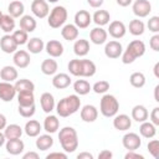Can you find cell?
Segmentation results:
<instances>
[{
  "label": "cell",
  "instance_id": "obj_1",
  "mask_svg": "<svg viewBox=\"0 0 159 159\" xmlns=\"http://www.w3.org/2000/svg\"><path fill=\"white\" fill-rule=\"evenodd\" d=\"M81 107V99L77 94H70L62 99H60V102L56 104V112L60 117L66 118L70 117L72 114H75Z\"/></svg>",
  "mask_w": 159,
  "mask_h": 159
},
{
  "label": "cell",
  "instance_id": "obj_2",
  "mask_svg": "<svg viewBox=\"0 0 159 159\" xmlns=\"http://www.w3.org/2000/svg\"><path fill=\"white\" fill-rule=\"evenodd\" d=\"M58 140L66 153H73L78 148L77 132L72 127H63L58 133Z\"/></svg>",
  "mask_w": 159,
  "mask_h": 159
},
{
  "label": "cell",
  "instance_id": "obj_3",
  "mask_svg": "<svg viewBox=\"0 0 159 159\" xmlns=\"http://www.w3.org/2000/svg\"><path fill=\"white\" fill-rule=\"evenodd\" d=\"M145 53V45L140 40H133L128 43L125 51L122 52V62L124 65L133 63L138 57H142Z\"/></svg>",
  "mask_w": 159,
  "mask_h": 159
},
{
  "label": "cell",
  "instance_id": "obj_4",
  "mask_svg": "<svg viewBox=\"0 0 159 159\" xmlns=\"http://www.w3.org/2000/svg\"><path fill=\"white\" fill-rule=\"evenodd\" d=\"M119 102L113 94H104L99 102V111L102 116L107 118H112L118 113Z\"/></svg>",
  "mask_w": 159,
  "mask_h": 159
},
{
  "label": "cell",
  "instance_id": "obj_5",
  "mask_svg": "<svg viewBox=\"0 0 159 159\" xmlns=\"http://www.w3.org/2000/svg\"><path fill=\"white\" fill-rule=\"evenodd\" d=\"M67 16H68V14H67V10L65 6H61V5L55 6L51 10V12L48 14V20H47L48 26L52 29H58V27L63 26L67 20Z\"/></svg>",
  "mask_w": 159,
  "mask_h": 159
},
{
  "label": "cell",
  "instance_id": "obj_6",
  "mask_svg": "<svg viewBox=\"0 0 159 159\" xmlns=\"http://www.w3.org/2000/svg\"><path fill=\"white\" fill-rule=\"evenodd\" d=\"M122 144L127 150H137L142 145V139L137 133H125L122 138Z\"/></svg>",
  "mask_w": 159,
  "mask_h": 159
},
{
  "label": "cell",
  "instance_id": "obj_7",
  "mask_svg": "<svg viewBox=\"0 0 159 159\" xmlns=\"http://www.w3.org/2000/svg\"><path fill=\"white\" fill-rule=\"evenodd\" d=\"M31 11L39 19H45L50 14V7L46 0H34L31 2Z\"/></svg>",
  "mask_w": 159,
  "mask_h": 159
},
{
  "label": "cell",
  "instance_id": "obj_8",
  "mask_svg": "<svg viewBox=\"0 0 159 159\" xmlns=\"http://www.w3.org/2000/svg\"><path fill=\"white\" fill-rule=\"evenodd\" d=\"M132 10L137 17H147L152 11V5L148 0H135L133 2Z\"/></svg>",
  "mask_w": 159,
  "mask_h": 159
},
{
  "label": "cell",
  "instance_id": "obj_9",
  "mask_svg": "<svg viewBox=\"0 0 159 159\" xmlns=\"http://www.w3.org/2000/svg\"><path fill=\"white\" fill-rule=\"evenodd\" d=\"M16 96V89L11 82H0V99L4 102H11Z\"/></svg>",
  "mask_w": 159,
  "mask_h": 159
},
{
  "label": "cell",
  "instance_id": "obj_10",
  "mask_svg": "<svg viewBox=\"0 0 159 159\" xmlns=\"http://www.w3.org/2000/svg\"><path fill=\"white\" fill-rule=\"evenodd\" d=\"M123 52V46L118 41H109L104 46V55L108 58H119Z\"/></svg>",
  "mask_w": 159,
  "mask_h": 159
},
{
  "label": "cell",
  "instance_id": "obj_11",
  "mask_svg": "<svg viewBox=\"0 0 159 159\" xmlns=\"http://www.w3.org/2000/svg\"><path fill=\"white\" fill-rule=\"evenodd\" d=\"M14 65L19 68H26L30 65V53L25 50H16L14 52V57H12Z\"/></svg>",
  "mask_w": 159,
  "mask_h": 159
},
{
  "label": "cell",
  "instance_id": "obj_12",
  "mask_svg": "<svg viewBox=\"0 0 159 159\" xmlns=\"http://www.w3.org/2000/svg\"><path fill=\"white\" fill-rule=\"evenodd\" d=\"M6 152L11 155H19L24 152L25 149V144L20 138H15V139H6V144H5Z\"/></svg>",
  "mask_w": 159,
  "mask_h": 159
},
{
  "label": "cell",
  "instance_id": "obj_13",
  "mask_svg": "<svg viewBox=\"0 0 159 159\" xmlns=\"http://www.w3.org/2000/svg\"><path fill=\"white\" fill-rule=\"evenodd\" d=\"M127 32V27L125 25L119 21V20H114L109 24V27H108V32L113 39H122Z\"/></svg>",
  "mask_w": 159,
  "mask_h": 159
},
{
  "label": "cell",
  "instance_id": "obj_14",
  "mask_svg": "<svg viewBox=\"0 0 159 159\" xmlns=\"http://www.w3.org/2000/svg\"><path fill=\"white\" fill-rule=\"evenodd\" d=\"M0 48L5 53H14L17 50V43L14 40L12 35L6 34L0 39Z\"/></svg>",
  "mask_w": 159,
  "mask_h": 159
},
{
  "label": "cell",
  "instance_id": "obj_15",
  "mask_svg": "<svg viewBox=\"0 0 159 159\" xmlns=\"http://www.w3.org/2000/svg\"><path fill=\"white\" fill-rule=\"evenodd\" d=\"M92 22V16L86 10H80L75 14V25L78 29H87Z\"/></svg>",
  "mask_w": 159,
  "mask_h": 159
},
{
  "label": "cell",
  "instance_id": "obj_16",
  "mask_svg": "<svg viewBox=\"0 0 159 159\" xmlns=\"http://www.w3.org/2000/svg\"><path fill=\"white\" fill-rule=\"evenodd\" d=\"M98 118V109L92 104H86L81 109V119L86 123H92Z\"/></svg>",
  "mask_w": 159,
  "mask_h": 159
},
{
  "label": "cell",
  "instance_id": "obj_17",
  "mask_svg": "<svg viewBox=\"0 0 159 159\" xmlns=\"http://www.w3.org/2000/svg\"><path fill=\"white\" fill-rule=\"evenodd\" d=\"M113 127L120 132L128 130L132 127V119L127 114H116L113 119Z\"/></svg>",
  "mask_w": 159,
  "mask_h": 159
},
{
  "label": "cell",
  "instance_id": "obj_18",
  "mask_svg": "<svg viewBox=\"0 0 159 159\" xmlns=\"http://www.w3.org/2000/svg\"><path fill=\"white\" fill-rule=\"evenodd\" d=\"M107 37H108L107 31L104 29H102L101 26H97V27L92 29L91 32H89V40L94 45H102V43H104L107 41Z\"/></svg>",
  "mask_w": 159,
  "mask_h": 159
},
{
  "label": "cell",
  "instance_id": "obj_19",
  "mask_svg": "<svg viewBox=\"0 0 159 159\" xmlns=\"http://www.w3.org/2000/svg\"><path fill=\"white\" fill-rule=\"evenodd\" d=\"M45 50H46V52L51 57L56 58V57L62 56V53H63V45L60 41H57V40H50L45 45Z\"/></svg>",
  "mask_w": 159,
  "mask_h": 159
},
{
  "label": "cell",
  "instance_id": "obj_20",
  "mask_svg": "<svg viewBox=\"0 0 159 159\" xmlns=\"http://www.w3.org/2000/svg\"><path fill=\"white\" fill-rule=\"evenodd\" d=\"M40 103H41V108L45 113H51L55 107H56V103H55V98L50 93V92H43L40 97Z\"/></svg>",
  "mask_w": 159,
  "mask_h": 159
},
{
  "label": "cell",
  "instance_id": "obj_21",
  "mask_svg": "<svg viewBox=\"0 0 159 159\" xmlns=\"http://www.w3.org/2000/svg\"><path fill=\"white\" fill-rule=\"evenodd\" d=\"M71 84V77L67 73H56L52 78V86L57 89L67 88Z\"/></svg>",
  "mask_w": 159,
  "mask_h": 159
},
{
  "label": "cell",
  "instance_id": "obj_22",
  "mask_svg": "<svg viewBox=\"0 0 159 159\" xmlns=\"http://www.w3.org/2000/svg\"><path fill=\"white\" fill-rule=\"evenodd\" d=\"M61 36L67 41H75L78 37V27L75 24H67L62 27Z\"/></svg>",
  "mask_w": 159,
  "mask_h": 159
},
{
  "label": "cell",
  "instance_id": "obj_23",
  "mask_svg": "<svg viewBox=\"0 0 159 159\" xmlns=\"http://www.w3.org/2000/svg\"><path fill=\"white\" fill-rule=\"evenodd\" d=\"M97 67L93 61L83 58L81 60V77H92L96 75Z\"/></svg>",
  "mask_w": 159,
  "mask_h": 159
},
{
  "label": "cell",
  "instance_id": "obj_24",
  "mask_svg": "<svg viewBox=\"0 0 159 159\" xmlns=\"http://www.w3.org/2000/svg\"><path fill=\"white\" fill-rule=\"evenodd\" d=\"M37 24H36V20L34 16L31 15H22L20 17V29L24 30L25 32H32L35 31Z\"/></svg>",
  "mask_w": 159,
  "mask_h": 159
},
{
  "label": "cell",
  "instance_id": "obj_25",
  "mask_svg": "<svg viewBox=\"0 0 159 159\" xmlns=\"http://www.w3.org/2000/svg\"><path fill=\"white\" fill-rule=\"evenodd\" d=\"M148 117H149V113H148V109L144 106L137 104V106L133 107V109H132V119H134L138 123H142V122L147 120Z\"/></svg>",
  "mask_w": 159,
  "mask_h": 159
},
{
  "label": "cell",
  "instance_id": "obj_26",
  "mask_svg": "<svg viewBox=\"0 0 159 159\" xmlns=\"http://www.w3.org/2000/svg\"><path fill=\"white\" fill-rule=\"evenodd\" d=\"M36 148L45 152V150H48L52 145H53V138L50 135V133L47 134H42V135H37V139H36Z\"/></svg>",
  "mask_w": 159,
  "mask_h": 159
},
{
  "label": "cell",
  "instance_id": "obj_27",
  "mask_svg": "<svg viewBox=\"0 0 159 159\" xmlns=\"http://www.w3.org/2000/svg\"><path fill=\"white\" fill-rule=\"evenodd\" d=\"M73 52L78 57H83L89 52V42L84 39H80L75 41L73 45Z\"/></svg>",
  "mask_w": 159,
  "mask_h": 159
},
{
  "label": "cell",
  "instance_id": "obj_28",
  "mask_svg": "<svg viewBox=\"0 0 159 159\" xmlns=\"http://www.w3.org/2000/svg\"><path fill=\"white\" fill-rule=\"evenodd\" d=\"M57 70H58V65L53 58H46L41 63V72L46 76L56 75Z\"/></svg>",
  "mask_w": 159,
  "mask_h": 159
},
{
  "label": "cell",
  "instance_id": "obj_29",
  "mask_svg": "<svg viewBox=\"0 0 159 159\" xmlns=\"http://www.w3.org/2000/svg\"><path fill=\"white\" fill-rule=\"evenodd\" d=\"M17 76H19L17 70L14 66H4L0 70V77L5 82H12V81L17 80Z\"/></svg>",
  "mask_w": 159,
  "mask_h": 159
},
{
  "label": "cell",
  "instance_id": "obj_30",
  "mask_svg": "<svg viewBox=\"0 0 159 159\" xmlns=\"http://www.w3.org/2000/svg\"><path fill=\"white\" fill-rule=\"evenodd\" d=\"M58 128H60V120H58V118L56 116L50 114V116H47L45 118V120H43V129L47 133H50V134L56 133L58 130Z\"/></svg>",
  "mask_w": 159,
  "mask_h": 159
},
{
  "label": "cell",
  "instance_id": "obj_31",
  "mask_svg": "<svg viewBox=\"0 0 159 159\" xmlns=\"http://www.w3.org/2000/svg\"><path fill=\"white\" fill-rule=\"evenodd\" d=\"M42 130V127L40 124V122L35 120V119H30L26 122L25 124V128H24V132L26 133V135L29 137H37L40 134V132Z\"/></svg>",
  "mask_w": 159,
  "mask_h": 159
},
{
  "label": "cell",
  "instance_id": "obj_32",
  "mask_svg": "<svg viewBox=\"0 0 159 159\" xmlns=\"http://www.w3.org/2000/svg\"><path fill=\"white\" fill-rule=\"evenodd\" d=\"M139 133H140L142 137H144L147 139H150L157 134V127L152 122L144 120V122H142V124L139 127Z\"/></svg>",
  "mask_w": 159,
  "mask_h": 159
},
{
  "label": "cell",
  "instance_id": "obj_33",
  "mask_svg": "<svg viewBox=\"0 0 159 159\" xmlns=\"http://www.w3.org/2000/svg\"><path fill=\"white\" fill-rule=\"evenodd\" d=\"M7 11H9V15L12 16L14 19L15 17H21L24 15V11H25V6L24 4L20 1V0H14L9 4L7 6Z\"/></svg>",
  "mask_w": 159,
  "mask_h": 159
},
{
  "label": "cell",
  "instance_id": "obj_34",
  "mask_svg": "<svg viewBox=\"0 0 159 159\" xmlns=\"http://www.w3.org/2000/svg\"><path fill=\"white\" fill-rule=\"evenodd\" d=\"M109 20H111V15L107 10H97L92 16V21L97 26H101V27L107 25L109 22Z\"/></svg>",
  "mask_w": 159,
  "mask_h": 159
},
{
  "label": "cell",
  "instance_id": "obj_35",
  "mask_svg": "<svg viewBox=\"0 0 159 159\" xmlns=\"http://www.w3.org/2000/svg\"><path fill=\"white\" fill-rule=\"evenodd\" d=\"M4 134L6 139H15L21 138L22 135V128L19 124H9L4 129Z\"/></svg>",
  "mask_w": 159,
  "mask_h": 159
},
{
  "label": "cell",
  "instance_id": "obj_36",
  "mask_svg": "<svg viewBox=\"0 0 159 159\" xmlns=\"http://www.w3.org/2000/svg\"><path fill=\"white\" fill-rule=\"evenodd\" d=\"M0 29L5 34L14 32V29H15V20H14V17L10 16L9 14H6V15L2 14V17L0 20Z\"/></svg>",
  "mask_w": 159,
  "mask_h": 159
},
{
  "label": "cell",
  "instance_id": "obj_37",
  "mask_svg": "<svg viewBox=\"0 0 159 159\" xmlns=\"http://www.w3.org/2000/svg\"><path fill=\"white\" fill-rule=\"evenodd\" d=\"M14 87H15V89H16V93H19V92H27V91L34 92V89H35L34 82L30 81V80H27V78L17 80V81L15 82Z\"/></svg>",
  "mask_w": 159,
  "mask_h": 159
},
{
  "label": "cell",
  "instance_id": "obj_38",
  "mask_svg": "<svg viewBox=\"0 0 159 159\" xmlns=\"http://www.w3.org/2000/svg\"><path fill=\"white\" fill-rule=\"evenodd\" d=\"M45 48V42L40 37H32L27 41V50L31 53H40Z\"/></svg>",
  "mask_w": 159,
  "mask_h": 159
},
{
  "label": "cell",
  "instance_id": "obj_39",
  "mask_svg": "<svg viewBox=\"0 0 159 159\" xmlns=\"http://www.w3.org/2000/svg\"><path fill=\"white\" fill-rule=\"evenodd\" d=\"M73 89L76 92V94L80 96H86L89 93V91L92 89V86L89 84V82H87L86 80H77L73 83Z\"/></svg>",
  "mask_w": 159,
  "mask_h": 159
},
{
  "label": "cell",
  "instance_id": "obj_40",
  "mask_svg": "<svg viewBox=\"0 0 159 159\" xmlns=\"http://www.w3.org/2000/svg\"><path fill=\"white\" fill-rule=\"evenodd\" d=\"M17 103L19 106L26 107V106H32L35 104V96L34 92H19L17 93Z\"/></svg>",
  "mask_w": 159,
  "mask_h": 159
},
{
  "label": "cell",
  "instance_id": "obj_41",
  "mask_svg": "<svg viewBox=\"0 0 159 159\" xmlns=\"http://www.w3.org/2000/svg\"><path fill=\"white\" fill-rule=\"evenodd\" d=\"M144 31H145V25L142 20L134 19L129 22V32L133 36H140L144 34Z\"/></svg>",
  "mask_w": 159,
  "mask_h": 159
},
{
  "label": "cell",
  "instance_id": "obj_42",
  "mask_svg": "<svg viewBox=\"0 0 159 159\" xmlns=\"http://www.w3.org/2000/svg\"><path fill=\"white\" fill-rule=\"evenodd\" d=\"M129 82L134 88H142L145 84V76L142 72H133L129 77Z\"/></svg>",
  "mask_w": 159,
  "mask_h": 159
},
{
  "label": "cell",
  "instance_id": "obj_43",
  "mask_svg": "<svg viewBox=\"0 0 159 159\" xmlns=\"http://www.w3.org/2000/svg\"><path fill=\"white\" fill-rule=\"evenodd\" d=\"M12 37H14V40L16 41V43H17V46H20V45H25V43H27V41H29V36H27V32H25L24 30H14V32H12Z\"/></svg>",
  "mask_w": 159,
  "mask_h": 159
},
{
  "label": "cell",
  "instance_id": "obj_44",
  "mask_svg": "<svg viewBox=\"0 0 159 159\" xmlns=\"http://www.w3.org/2000/svg\"><path fill=\"white\" fill-rule=\"evenodd\" d=\"M68 71L72 76H76V77H81V60L80 58H75V60H71L68 62Z\"/></svg>",
  "mask_w": 159,
  "mask_h": 159
},
{
  "label": "cell",
  "instance_id": "obj_45",
  "mask_svg": "<svg viewBox=\"0 0 159 159\" xmlns=\"http://www.w3.org/2000/svg\"><path fill=\"white\" fill-rule=\"evenodd\" d=\"M92 89L97 94H104L109 89V82H107V81H97L92 86Z\"/></svg>",
  "mask_w": 159,
  "mask_h": 159
},
{
  "label": "cell",
  "instance_id": "obj_46",
  "mask_svg": "<svg viewBox=\"0 0 159 159\" xmlns=\"http://www.w3.org/2000/svg\"><path fill=\"white\" fill-rule=\"evenodd\" d=\"M17 111H19V113H20L21 117H24V118H31V117L35 114V112H36V106H35V104H32V106H26V107L19 106V107H17Z\"/></svg>",
  "mask_w": 159,
  "mask_h": 159
},
{
  "label": "cell",
  "instance_id": "obj_47",
  "mask_svg": "<svg viewBox=\"0 0 159 159\" xmlns=\"http://www.w3.org/2000/svg\"><path fill=\"white\" fill-rule=\"evenodd\" d=\"M148 152L153 155V158L158 159L159 158V142L157 139H153L148 143Z\"/></svg>",
  "mask_w": 159,
  "mask_h": 159
},
{
  "label": "cell",
  "instance_id": "obj_48",
  "mask_svg": "<svg viewBox=\"0 0 159 159\" xmlns=\"http://www.w3.org/2000/svg\"><path fill=\"white\" fill-rule=\"evenodd\" d=\"M147 26H148L149 31H152L154 34H158L159 32V16H152L148 20Z\"/></svg>",
  "mask_w": 159,
  "mask_h": 159
},
{
  "label": "cell",
  "instance_id": "obj_49",
  "mask_svg": "<svg viewBox=\"0 0 159 159\" xmlns=\"http://www.w3.org/2000/svg\"><path fill=\"white\" fill-rule=\"evenodd\" d=\"M149 46L154 51H159V34H155L149 40Z\"/></svg>",
  "mask_w": 159,
  "mask_h": 159
},
{
  "label": "cell",
  "instance_id": "obj_50",
  "mask_svg": "<svg viewBox=\"0 0 159 159\" xmlns=\"http://www.w3.org/2000/svg\"><path fill=\"white\" fill-rule=\"evenodd\" d=\"M150 122H152L155 127L159 125V107L153 108V111H152V113H150Z\"/></svg>",
  "mask_w": 159,
  "mask_h": 159
},
{
  "label": "cell",
  "instance_id": "obj_51",
  "mask_svg": "<svg viewBox=\"0 0 159 159\" xmlns=\"http://www.w3.org/2000/svg\"><path fill=\"white\" fill-rule=\"evenodd\" d=\"M125 159H144V157L142 154L135 153V150H128V153L124 155Z\"/></svg>",
  "mask_w": 159,
  "mask_h": 159
},
{
  "label": "cell",
  "instance_id": "obj_52",
  "mask_svg": "<svg viewBox=\"0 0 159 159\" xmlns=\"http://www.w3.org/2000/svg\"><path fill=\"white\" fill-rule=\"evenodd\" d=\"M52 158H62V159H67V154L66 153H61V152H53L46 155V159H52Z\"/></svg>",
  "mask_w": 159,
  "mask_h": 159
},
{
  "label": "cell",
  "instance_id": "obj_53",
  "mask_svg": "<svg viewBox=\"0 0 159 159\" xmlns=\"http://www.w3.org/2000/svg\"><path fill=\"white\" fill-rule=\"evenodd\" d=\"M113 157V153L112 152H109V150H102L99 154H98V158L99 159H111Z\"/></svg>",
  "mask_w": 159,
  "mask_h": 159
},
{
  "label": "cell",
  "instance_id": "obj_54",
  "mask_svg": "<svg viewBox=\"0 0 159 159\" xmlns=\"http://www.w3.org/2000/svg\"><path fill=\"white\" fill-rule=\"evenodd\" d=\"M103 1H104V0H87L88 5H89L91 7H94V9L101 7V6H102V4H103Z\"/></svg>",
  "mask_w": 159,
  "mask_h": 159
},
{
  "label": "cell",
  "instance_id": "obj_55",
  "mask_svg": "<svg viewBox=\"0 0 159 159\" xmlns=\"http://www.w3.org/2000/svg\"><path fill=\"white\" fill-rule=\"evenodd\" d=\"M22 159H39V154L36 152H27L22 155Z\"/></svg>",
  "mask_w": 159,
  "mask_h": 159
},
{
  "label": "cell",
  "instance_id": "obj_56",
  "mask_svg": "<svg viewBox=\"0 0 159 159\" xmlns=\"http://www.w3.org/2000/svg\"><path fill=\"white\" fill-rule=\"evenodd\" d=\"M77 159H93V155L88 152H82L77 155Z\"/></svg>",
  "mask_w": 159,
  "mask_h": 159
},
{
  "label": "cell",
  "instance_id": "obj_57",
  "mask_svg": "<svg viewBox=\"0 0 159 159\" xmlns=\"http://www.w3.org/2000/svg\"><path fill=\"white\" fill-rule=\"evenodd\" d=\"M6 125H7V124H6V117H5L2 113H0V130H1V129H5Z\"/></svg>",
  "mask_w": 159,
  "mask_h": 159
},
{
  "label": "cell",
  "instance_id": "obj_58",
  "mask_svg": "<svg viewBox=\"0 0 159 159\" xmlns=\"http://www.w3.org/2000/svg\"><path fill=\"white\" fill-rule=\"evenodd\" d=\"M116 1H117V4H118L119 6H123V7L129 6V5L133 2V0H116Z\"/></svg>",
  "mask_w": 159,
  "mask_h": 159
},
{
  "label": "cell",
  "instance_id": "obj_59",
  "mask_svg": "<svg viewBox=\"0 0 159 159\" xmlns=\"http://www.w3.org/2000/svg\"><path fill=\"white\" fill-rule=\"evenodd\" d=\"M154 76L157 77V78H159V62H157L155 65H154Z\"/></svg>",
  "mask_w": 159,
  "mask_h": 159
},
{
  "label": "cell",
  "instance_id": "obj_60",
  "mask_svg": "<svg viewBox=\"0 0 159 159\" xmlns=\"http://www.w3.org/2000/svg\"><path fill=\"white\" fill-rule=\"evenodd\" d=\"M5 142H6V138H5V134L0 130V147H2L4 144H5Z\"/></svg>",
  "mask_w": 159,
  "mask_h": 159
},
{
  "label": "cell",
  "instance_id": "obj_61",
  "mask_svg": "<svg viewBox=\"0 0 159 159\" xmlns=\"http://www.w3.org/2000/svg\"><path fill=\"white\" fill-rule=\"evenodd\" d=\"M158 92H159V86H155V88H154V99H155V102H159Z\"/></svg>",
  "mask_w": 159,
  "mask_h": 159
},
{
  "label": "cell",
  "instance_id": "obj_62",
  "mask_svg": "<svg viewBox=\"0 0 159 159\" xmlns=\"http://www.w3.org/2000/svg\"><path fill=\"white\" fill-rule=\"evenodd\" d=\"M47 1H48V2H57L58 0H47Z\"/></svg>",
  "mask_w": 159,
  "mask_h": 159
},
{
  "label": "cell",
  "instance_id": "obj_63",
  "mask_svg": "<svg viewBox=\"0 0 159 159\" xmlns=\"http://www.w3.org/2000/svg\"><path fill=\"white\" fill-rule=\"evenodd\" d=\"M1 17H2V12H1V10H0V20H1Z\"/></svg>",
  "mask_w": 159,
  "mask_h": 159
}]
</instances>
